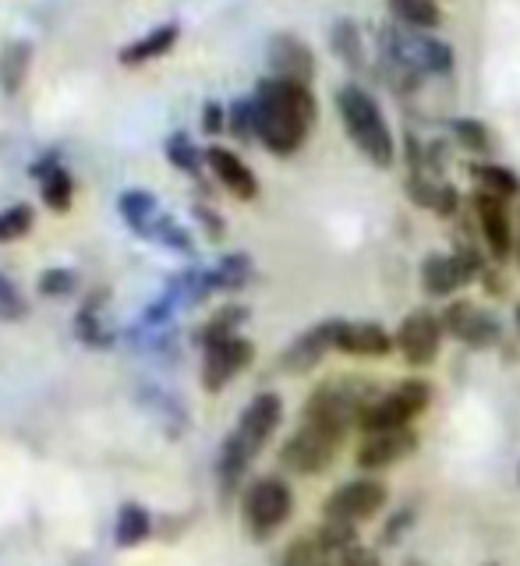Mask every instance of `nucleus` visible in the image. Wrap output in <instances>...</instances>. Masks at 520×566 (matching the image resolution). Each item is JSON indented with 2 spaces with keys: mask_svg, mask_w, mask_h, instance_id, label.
<instances>
[{
  "mask_svg": "<svg viewBox=\"0 0 520 566\" xmlns=\"http://www.w3.org/2000/svg\"><path fill=\"white\" fill-rule=\"evenodd\" d=\"M32 230V209L29 206H8L0 212V244L25 238Z\"/></svg>",
  "mask_w": 520,
  "mask_h": 566,
  "instance_id": "nucleus-31",
  "label": "nucleus"
},
{
  "mask_svg": "<svg viewBox=\"0 0 520 566\" xmlns=\"http://www.w3.org/2000/svg\"><path fill=\"white\" fill-rule=\"evenodd\" d=\"M167 156H170V164L177 167V170H185V174H199V167H202V153L191 146V138L188 135H170L167 138Z\"/></svg>",
  "mask_w": 520,
  "mask_h": 566,
  "instance_id": "nucleus-29",
  "label": "nucleus"
},
{
  "mask_svg": "<svg viewBox=\"0 0 520 566\" xmlns=\"http://www.w3.org/2000/svg\"><path fill=\"white\" fill-rule=\"evenodd\" d=\"M443 329L446 336H454L464 347H475V350H486V347H496L499 336H503V326H499V318L492 312H486L475 301L460 297V301H450L443 312Z\"/></svg>",
  "mask_w": 520,
  "mask_h": 566,
  "instance_id": "nucleus-10",
  "label": "nucleus"
},
{
  "mask_svg": "<svg viewBox=\"0 0 520 566\" xmlns=\"http://www.w3.org/2000/svg\"><path fill=\"white\" fill-rule=\"evenodd\" d=\"M25 64H29V46L25 43H11L4 50V61H0V78H4V88L14 93L25 78Z\"/></svg>",
  "mask_w": 520,
  "mask_h": 566,
  "instance_id": "nucleus-30",
  "label": "nucleus"
},
{
  "mask_svg": "<svg viewBox=\"0 0 520 566\" xmlns=\"http://www.w3.org/2000/svg\"><path fill=\"white\" fill-rule=\"evenodd\" d=\"M195 217H199V220L206 223V230H209L212 238H220V234H223V220L212 217V209H206V206H195Z\"/></svg>",
  "mask_w": 520,
  "mask_h": 566,
  "instance_id": "nucleus-41",
  "label": "nucleus"
},
{
  "mask_svg": "<svg viewBox=\"0 0 520 566\" xmlns=\"http://www.w3.org/2000/svg\"><path fill=\"white\" fill-rule=\"evenodd\" d=\"M291 513H294V492L277 474H266L259 482H252L241 500V521L252 542H269L291 521Z\"/></svg>",
  "mask_w": 520,
  "mask_h": 566,
  "instance_id": "nucleus-4",
  "label": "nucleus"
},
{
  "mask_svg": "<svg viewBox=\"0 0 520 566\" xmlns=\"http://www.w3.org/2000/svg\"><path fill=\"white\" fill-rule=\"evenodd\" d=\"M269 64H273L277 78L312 85V75H315L312 46L304 40H298V35H291V32H280V35L269 40Z\"/></svg>",
  "mask_w": 520,
  "mask_h": 566,
  "instance_id": "nucleus-16",
  "label": "nucleus"
},
{
  "mask_svg": "<svg viewBox=\"0 0 520 566\" xmlns=\"http://www.w3.org/2000/svg\"><path fill=\"white\" fill-rule=\"evenodd\" d=\"M389 11L401 25L407 29H439L443 25V8L439 0H389Z\"/></svg>",
  "mask_w": 520,
  "mask_h": 566,
  "instance_id": "nucleus-22",
  "label": "nucleus"
},
{
  "mask_svg": "<svg viewBox=\"0 0 520 566\" xmlns=\"http://www.w3.org/2000/svg\"><path fill=\"white\" fill-rule=\"evenodd\" d=\"M245 318H248V308H241V305H223L202 326V333H199L202 347H212V344H220V340H230V336H238V326L245 323Z\"/></svg>",
  "mask_w": 520,
  "mask_h": 566,
  "instance_id": "nucleus-25",
  "label": "nucleus"
},
{
  "mask_svg": "<svg viewBox=\"0 0 520 566\" xmlns=\"http://www.w3.org/2000/svg\"><path fill=\"white\" fill-rule=\"evenodd\" d=\"M322 563H326V556H322L315 535L294 538L291 545L283 548V556H280V566H322Z\"/></svg>",
  "mask_w": 520,
  "mask_h": 566,
  "instance_id": "nucleus-28",
  "label": "nucleus"
},
{
  "mask_svg": "<svg viewBox=\"0 0 520 566\" xmlns=\"http://www.w3.org/2000/svg\"><path fill=\"white\" fill-rule=\"evenodd\" d=\"M443 318L439 312L433 308H415L401 318L397 333H393V340H397V350L401 358L410 365V368H428L436 358H439V347H443Z\"/></svg>",
  "mask_w": 520,
  "mask_h": 566,
  "instance_id": "nucleus-9",
  "label": "nucleus"
},
{
  "mask_svg": "<svg viewBox=\"0 0 520 566\" xmlns=\"http://www.w3.org/2000/svg\"><path fill=\"white\" fill-rule=\"evenodd\" d=\"M248 273H252V262H248L245 255H227L217 270L209 273V287L212 291H238L241 283L248 280Z\"/></svg>",
  "mask_w": 520,
  "mask_h": 566,
  "instance_id": "nucleus-27",
  "label": "nucleus"
},
{
  "mask_svg": "<svg viewBox=\"0 0 520 566\" xmlns=\"http://www.w3.org/2000/svg\"><path fill=\"white\" fill-rule=\"evenodd\" d=\"M322 566H330V563H322Z\"/></svg>",
  "mask_w": 520,
  "mask_h": 566,
  "instance_id": "nucleus-46",
  "label": "nucleus"
},
{
  "mask_svg": "<svg viewBox=\"0 0 520 566\" xmlns=\"http://www.w3.org/2000/svg\"><path fill=\"white\" fill-rule=\"evenodd\" d=\"M475 217L481 241H486L489 255L496 262H510L517 255V234H513V217L503 199H492L486 191H475Z\"/></svg>",
  "mask_w": 520,
  "mask_h": 566,
  "instance_id": "nucleus-12",
  "label": "nucleus"
},
{
  "mask_svg": "<svg viewBox=\"0 0 520 566\" xmlns=\"http://www.w3.org/2000/svg\"><path fill=\"white\" fill-rule=\"evenodd\" d=\"M336 350L351 354V358H389L397 350V340L383 323H372V318H340L336 329Z\"/></svg>",
  "mask_w": 520,
  "mask_h": 566,
  "instance_id": "nucleus-15",
  "label": "nucleus"
},
{
  "mask_svg": "<svg viewBox=\"0 0 520 566\" xmlns=\"http://www.w3.org/2000/svg\"><path fill=\"white\" fill-rule=\"evenodd\" d=\"M174 40H177V25L170 22V25H159V29H153L149 35H142L138 43H128L121 50V64H146V61H153V57H164V53L174 46Z\"/></svg>",
  "mask_w": 520,
  "mask_h": 566,
  "instance_id": "nucleus-21",
  "label": "nucleus"
},
{
  "mask_svg": "<svg viewBox=\"0 0 520 566\" xmlns=\"http://www.w3.org/2000/svg\"><path fill=\"white\" fill-rule=\"evenodd\" d=\"M486 566H499V563H486Z\"/></svg>",
  "mask_w": 520,
  "mask_h": 566,
  "instance_id": "nucleus-45",
  "label": "nucleus"
},
{
  "mask_svg": "<svg viewBox=\"0 0 520 566\" xmlns=\"http://www.w3.org/2000/svg\"><path fill=\"white\" fill-rule=\"evenodd\" d=\"M22 315H25L22 294H18L14 283L4 273H0V318H4V323H14V318H22Z\"/></svg>",
  "mask_w": 520,
  "mask_h": 566,
  "instance_id": "nucleus-33",
  "label": "nucleus"
},
{
  "mask_svg": "<svg viewBox=\"0 0 520 566\" xmlns=\"http://www.w3.org/2000/svg\"><path fill=\"white\" fill-rule=\"evenodd\" d=\"M517 482H520V468H517Z\"/></svg>",
  "mask_w": 520,
  "mask_h": 566,
  "instance_id": "nucleus-44",
  "label": "nucleus"
},
{
  "mask_svg": "<svg viewBox=\"0 0 520 566\" xmlns=\"http://www.w3.org/2000/svg\"><path fill=\"white\" fill-rule=\"evenodd\" d=\"M517 265H520V238H517Z\"/></svg>",
  "mask_w": 520,
  "mask_h": 566,
  "instance_id": "nucleus-43",
  "label": "nucleus"
},
{
  "mask_svg": "<svg viewBox=\"0 0 520 566\" xmlns=\"http://www.w3.org/2000/svg\"><path fill=\"white\" fill-rule=\"evenodd\" d=\"M252 106H256V138H262V146L277 156H294L319 117L312 88L277 75L259 82Z\"/></svg>",
  "mask_w": 520,
  "mask_h": 566,
  "instance_id": "nucleus-1",
  "label": "nucleus"
},
{
  "mask_svg": "<svg viewBox=\"0 0 520 566\" xmlns=\"http://www.w3.org/2000/svg\"><path fill=\"white\" fill-rule=\"evenodd\" d=\"M312 535H315V542H319L322 556H326V559H333V556L340 559L347 548L357 545V527L354 524H340V521H322Z\"/></svg>",
  "mask_w": 520,
  "mask_h": 566,
  "instance_id": "nucleus-24",
  "label": "nucleus"
},
{
  "mask_svg": "<svg viewBox=\"0 0 520 566\" xmlns=\"http://www.w3.org/2000/svg\"><path fill=\"white\" fill-rule=\"evenodd\" d=\"M280 421H283V400H280V394H273V389H266V394L248 400V407L235 424V432L227 439L235 442L248 460H256L266 450V442L273 439V432L280 429Z\"/></svg>",
  "mask_w": 520,
  "mask_h": 566,
  "instance_id": "nucleus-8",
  "label": "nucleus"
},
{
  "mask_svg": "<svg viewBox=\"0 0 520 566\" xmlns=\"http://www.w3.org/2000/svg\"><path fill=\"white\" fill-rule=\"evenodd\" d=\"M410 524H415V506L397 510V513H393V517H389V524L383 527V542H386V545H393V542H397Z\"/></svg>",
  "mask_w": 520,
  "mask_h": 566,
  "instance_id": "nucleus-39",
  "label": "nucleus"
},
{
  "mask_svg": "<svg viewBox=\"0 0 520 566\" xmlns=\"http://www.w3.org/2000/svg\"><path fill=\"white\" fill-rule=\"evenodd\" d=\"M206 164H209V170H212V174H217V181H220L230 195H235V199L252 202L256 195H259L256 174L248 170V164H245V159H241L238 153L212 146V149H206Z\"/></svg>",
  "mask_w": 520,
  "mask_h": 566,
  "instance_id": "nucleus-17",
  "label": "nucleus"
},
{
  "mask_svg": "<svg viewBox=\"0 0 520 566\" xmlns=\"http://www.w3.org/2000/svg\"><path fill=\"white\" fill-rule=\"evenodd\" d=\"M379 397V389L368 379H357V376H347V379H330L315 386L309 400H304V411H301V421L309 424H319V429L333 432L336 439H347L351 429L362 424V415L365 407Z\"/></svg>",
  "mask_w": 520,
  "mask_h": 566,
  "instance_id": "nucleus-3",
  "label": "nucleus"
},
{
  "mask_svg": "<svg viewBox=\"0 0 520 566\" xmlns=\"http://www.w3.org/2000/svg\"><path fill=\"white\" fill-rule=\"evenodd\" d=\"M428 403H433V382H425L418 376L404 379L365 407L357 429H362V436L383 432V429H410V424L428 411Z\"/></svg>",
  "mask_w": 520,
  "mask_h": 566,
  "instance_id": "nucleus-5",
  "label": "nucleus"
},
{
  "mask_svg": "<svg viewBox=\"0 0 520 566\" xmlns=\"http://www.w3.org/2000/svg\"><path fill=\"white\" fill-rule=\"evenodd\" d=\"M336 114L340 124H344L347 138L357 146L368 164H375L379 170H389L397 164V142H393L389 120L383 117L379 103H375L362 85H340L336 88Z\"/></svg>",
  "mask_w": 520,
  "mask_h": 566,
  "instance_id": "nucleus-2",
  "label": "nucleus"
},
{
  "mask_svg": "<svg viewBox=\"0 0 520 566\" xmlns=\"http://www.w3.org/2000/svg\"><path fill=\"white\" fill-rule=\"evenodd\" d=\"M121 217L132 230H138V234L153 238V230H156V223H159L164 212H159V206H156V199L149 191H124L121 195Z\"/></svg>",
  "mask_w": 520,
  "mask_h": 566,
  "instance_id": "nucleus-19",
  "label": "nucleus"
},
{
  "mask_svg": "<svg viewBox=\"0 0 520 566\" xmlns=\"http://www.w3.org/2000/svg\"><path fill=\"white\" fill-rule=\"evenodd\" d=\"M75 291V273L71 270H46L40 276V294L43 297H67Z\"/></svg>",
  "mask_w": 520,
  "mask_h": 566,
  "instance_id": "nucleus-34",
  "label": "nucleus"
},
{
  "mask_svg": "<svg viewBox=\"0 0 520 566\" xmlns=\"http://www.w3.org/2000/svg\"><path fill=\"white\" fill-rule=\"evenodd\" d=\"M471 181L478 191H486V195H492V199H503V202H510L520 195V177L503 164H475Z\"/></svg>",
  "mask_w": 520,
  "mask_h": 566,
  "instance_id": "nucleus-18",
  "label": "nucleus"
},
{
  "mask_svg": "<svg viewBox=\"0 0 520 566\" xmlns=\"http://www.w3.org/2000/svg\"><path fill=\"white\" fill-rule=\"evenodd\" d=\"M35 174L43 177V202L50 209L64 212L71 206V195H75V181H71V174L61 164H53V159L43 167H35Z\"/></svg>",
  "mask_w": 520,
  "mask_h": 566,
  "instance_id": "nucleus-23",
  "label": "nucleus"
},
{
  "mask_svg": "<svg viewBox=\"0 0 520 566\" xmlns=\"http://www.w3.org/2000/svg\"><path fill=\"white\" fill-rule=\"evenodd\" d=\"M333 50H336V57L351 64L354 71L365 64V43H362V32H357L354 22H336L333 29Z\"/></svg>",
  "mask_w": 520,
  "mask_h": 566,
  "instance_id": "nucleus-26",
  "label": "nucleus"
},
{
  "mask_svg": "<svg viewBox=\"0 0 520 566\" xmlns=\"http://www.w3.org/2000/svg\"><path fill=\"white\" fill-rule=\"evenodd\" d=\"M256 358V344L245 340V336H230V340H220L206 347V358H202V386L209 394H220V389L241 376V371L252 365Z\"/></svg>",
  "mask_w": 520,
  "mask_h": 566,
  "instance_id": "nucleus-14",
  "label": "nucleus"
},
{
  "mask_svg": "<svg viewBox=\"0 0 520 566\" xmlns=\"http://www.w3.org/2000/svg\"><path fill=\"white\" fill-rule=\"evenodd\" d=\"M202 128L209 135H217L223 128V111H220V103H206V111H202Z\"/></svg>",
  "mask_w": 520,
  "mask_h": 566,
  "instance_id": "nucleus-40",
  "label": "nucleus"
},
{
  "mask_svg": "<svg viewBox=\"0 0 520 566\" xmlns=\"http://www.w3.org/2000/svg\"><path fill=\"white\" fill-rule=\"evenodd\" d=\"M389 500V489L379 482V478L362 474L351 478V482L336 485L326 503H322V521H340V524H365L372 517H379L383 506Z\"/></svg>",
  "mask_w": 520,
  "mask_h": 566,
  "instance_id": "nucleus-6",
  "label": "nucleus"
},
{
  "mask_svg": "<svg viewBox=\"0 0 520 566\" xmlns=\"http://www.w3.org/2000/svg\"><path fill=\"white\" fill-rule=\"evenodd\" d=\"M75 326H79V336H82V340H89V344H111V336H106V333L100 329L96 301H93V305H85V308L79 312Z\"/></svg>",
  "mask_w": 520,
  "mask_h": 566,
  "instance_id": "nucleus-35",
  "label": "nucleus"
},
{
  "mask_svg": "<svg viewBox=\"0 0 520 566\" xmlns=\"http://www.w3.org/2000/svg\"><path fill=\"white\" fill-rule=\"evenodd\" d=\"M149 531H153V517H149V510L142 506V503H124L117 510V524H114V538L121 548H135L149 538Z\"/></svg>",
  "mask_w": 520,
  "mask_h": 566,
  "instance_id": "nucleus-20",
  "label": "nucleus"
},
{
  "mask_svg": "<svg viewBox=\"0 0 520 566\" xmlns=\"http://www.w3.org/2000/svg\"><path fill=\"white\" fill-rule=\"evenodd\" d=\"M454 138L460 142L468 153H489V128L475 117H460L454 120Z\"/></svg>",
  "mask_w": 520,
  "mask_h": 566,
  "instance_id": "nucleus-32",
  "label": "nucleus"
},
{
  "mask_svg": "<svg viewBox=\"0 0 520 566\" xmlns=\"http://www.w3.org/2000/svg\"><path fill=\"white\" fill-rule=\"evenodd\" d=\"M336 566H383V559H379V553H375V548L357 542L354 548H347V553L336 559Z\"/></svg>",
  "mask_w": 520,
  "mask_h": 566,
  "instance_id": "nucleus-38",
  "label": "nucleus"
},
{
  "mask_svg": "<svg viewBox=\"0 0 520 566\" xmlns=\"http://www.w3.org/2000/svg\"><path fill=\"white\" fill-rule=\"evenodd\" d=\"M153 238L156 241H164L170 248H177V252H191V238L185 234V227H177L170 217H159L156 230H153Z\"/></svg>",
  "mask_w": 520,
  "mask_h": 566,
  "instance_id": "nucleus-36",
  "label": "nucleus"
},
{
  "mask_svg": "<svg viewBox=\"0 0 520 566\" xmlns=\"http://www.w3.org/2000/svg\"><path fill=\"white\" fill-rule=\"evenodd\" d=\"M230 132H235L238 138H252L256 135V106H252V99L235 103V111H230Z\"/></svg>",
  "mask_w": 520,
  "mask_h": 566,
  "instance_id": "nucleus-37",
  "label": "nucleus"
},
{
  "mask_svg": "<svg viewBox=\"0 0 520 566\" xmlns=\"http://www.w3.org/2000/svg\"><path fill=\"white\" fill-rule=\"evenodd\" d=\"M418 450V432L415 429H383V432H365L357 442L354 464L365 474L386 471L393 464H401L410 453Z\"/></svg>",
  "mask_w": 520,
  "mask_h": 566,
  "instance_id": "nucleus-11",
  "label": "nucleus"
},
{
  "mask_svg": "<svg viewBox=\"0 0 520 566\" xmlns=\"http://www.w3.org/2000/svg\"><path fill=\"white\" fill-rule=\"evenodd\" d=\"M340 447H344V439L319 429V424L301 421L291 439L280 447V468L291 474H322L340 457Z\"/></svg>",
  "mask_w": 520,
  "mask_h": 566,
  "instance_id": "nucleus-7",
  "label": "nucleus"
},
{
  "mask_svg": "<svg viewBox=\"0 0 520 566\" xmlns=\"http://www.w3.org/2000/svg\"><path fill=\"white\" fill-rule=\"evenodd\" d=\"M336 329H340V318H322V323L309 326L287 344V350L280 354V368L291 371V376H309L330 350H336Z\"/></svg>",
  "mask_w": 520,
  "mask_h": 566,
  "instance_id": "nucleus-13",
  "label": "nucleus"
},
{
  "mask_svg": "<svg viewBox=\"0 0 520 566\" xmlns=\"http://www.w3.org/2000/svg\"><path fill=\"white\" fill-rule=\"evenodd\" d=\"M513 326H517V333H520V305H517V312H513Z\"/></svg>",
  "mask_w": 520,
  "mask_h": 566,
  "instance_id": "nucleus-42",
  "label": "nucleus"
}]
</instances>
